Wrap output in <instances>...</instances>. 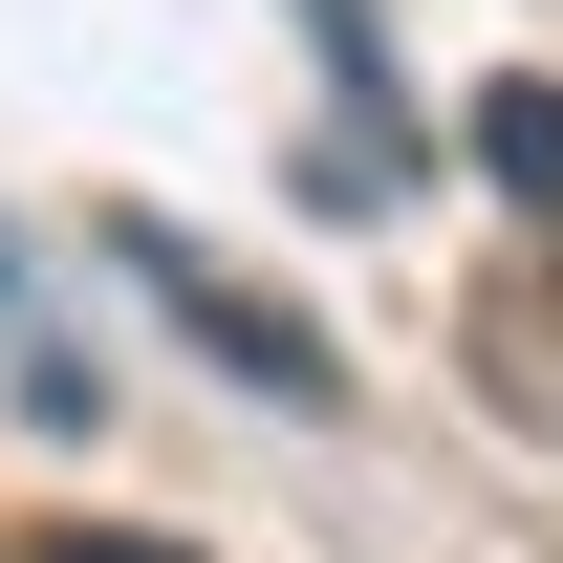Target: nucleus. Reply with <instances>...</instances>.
<instances>
[{
  "mask_svg": "<svg viewBox=\"0 0 563 563\" xmlns=\"http://www.w3.org/2000/svg\"><path fill=\"white\" fill-rule=\"evenodd\" d=\"M109 239H131V282L174 303V325H196L217 368H239V390H282V412H325V390H347V368H325V325H303V303H261V282H217L174 217H109Z\"/></svg>",
  "mask_w": 563,
  "mask_h": 563,
  "instance_id": "obj_1",
  "label": "nucleus"
},
{
  "mask_svg": "<svg viewBox=\"0 0 563 563\" xmlns=\"http://www.w3.org/2000/svg\"><path fill=\"white\" fill-rule=\"evenodd\" d=\"M477 174L563 217V87H477Z\"/></svg>",
  "mask_w": 563,
  "mask_h": 563,
  "instance_id": "obj_2",
  "label": "nucleus"
},
{
  "mask_svg": "<svg viewBox=\"0 0 563 563\" xmlns=\"http://www.w3.org/2000/svg\"><path fill=\"white\" fill-rule=\"evenodd\" d=\"M44 563H174V542H131V520H87V542H44Z\"/></svg>",
  "mask_w": 563,
  "mask_h": 563,
  "instance_id": "obj_3",
  "label": "nucleus"
},
{
  "mask_svg": "<svg viewBox=\"0 0 563 563\" xmlns=\"http://www.w3.org/2000/svg\"><path fill=\"white\" fill-rule=\"evenodd\" d=\"M0 325H22V261H0Z\"/></svg>",
  "mask_w": 563,
  "mask_h": 563,
  "instance_id": "obj_4",
  "label": "nucleus"
}]
</instances>
